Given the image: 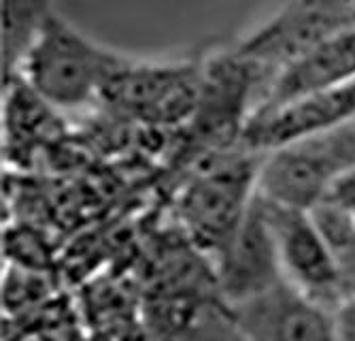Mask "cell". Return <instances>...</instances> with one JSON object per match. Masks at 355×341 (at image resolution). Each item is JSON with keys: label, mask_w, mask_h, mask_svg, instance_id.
Instances as JSON below:
<instances>
[{"label": "cell", "mask_w": 355, "mask_h": 341, "mask_svg": "<svg viewBox=\"0 0 355 341\" xmlns=\"http://www.w3.org/2000/svg\"><path fill=\"white\" fill-rule=\"evenodd\" d=\"M128 60L51 13L32 37L11 77L26 81L53 109H83L103 99L105 88Z\"/></svg>", "instance_id": "6da1fadb"}, {"label": "cell", "mask_w": 355, "mask_h": 341, "mask_svg": "<svg viewBox=\"0 0 355 341\" xmlns=\"http://www.w3.org/2000/svg\"><path fill=\"white\" fill-rule=\"evenodd\" d=\"M260 158L262 153L245 151L230 160H217L193 177L179 197V218L185 231L213 258L239 231L255 199Z\"/></svg>", "instance_id": "7a4b0ae2"}, {"label": "cell", "mask_w": 355, "mask_h": 341, "mask_svg": "<svg viewBox=\"0 0 355 341\" xmlns=\"http://www.w3.org/2000/svg\"><path fill=\"white\" fill-rule=\"evenodd\" d=\"M260 201L275 237L283 280L315 301L338 309L345 301L338 263L311 211L275 205L262 197Z\"/></svg>", "instance_id": "3957f363"}, {"label": "cell", "mask_w": 355, "mask_h": 341, "mask_svg": "<svg viewBox=\"0 0 355 341\" xmlns=\"http://www.w3.org/2000/svg\"><path fill=\"white\" fill-rule=\"evenodd\" d=\"M202 65H145L128 60L103 92L107 105L121 113L171 124L191 119L198 103Z\"/></svg>", "instance_id": "277c9868"}, {"label": "cell", "mask_w": 355, "mask_h": 341, "mask_svg": "<svg viewBox=\"0 0 355 341\" xmlns=\"http://www.w3.org/2000/svg\"><path fill=\"white\" fill-rule=\"evenodd\" d=\"M353 7L355 0H287L236 49L275 75L313 45L355 26Z\"/></svg>", "instance_id": "5b68a950"}, {"label": "cell", "mask_w": 355, "mask_h": 341, "mask_svg": "<svg viewBox=\"0 0 355 341\" xmlns=\"http://www.w3.org/2000/svg\"><path fill=\"white\" fill-rule=\"evenodd\" d=\"M228 312L243 341H336V309L285 280Z\"/></svg>", "instance_id": "8992f818"}, {"label": "cell", "mask_w": 355, "mask_h": 341, "mask_svg": "<svg viewBox=\"0 0 355 341\" xmlns=\"http://www.w3.org/2000/svg\"><path fill=\"white\" fill-rule=\"evenodd\" d=\"M215 282L228 307L283 282L275 237L257 194L239 231L215 256Z\"/></svg>", "instance_id": "52a82bcc"}, {"label": "cell", "mask_w": 355, "mask_h": 341, "mask_svg": "<svg viewBox=\"0 0 355 341\" xmlns=\"http://www.w3.org/2000/svg\"><path fill=\"white\" fill-rule=\"evenodd\" d=\"M351 117H355V81L275 109L255 111L243 131L241 147L251 153H266L317 137Z\"/></svg>", "instance_id": "ba28073f"}, {"label": "cell", "mask_w": 355, "mask_h": 341, "mask_svg": "<svg viewBox=\"0 0 355 341\" xmlns=\"http://www.w3.org/2000/svg\"><path fill=\"white\" fill-rule=\"evenodd\" d=\"M355 81V26L313 45L270 77L255 111H266ZM251 113V115H253Z\"/></svg>", "instance_id": "9c48e42d"}, {"label": "cell", "mask_w": 355, "mask_h": 341, "mask_svg": "<svg viewBox=\"0 0 355 341\" xmlns=\"http://www.w3.org/2000/svg\"><path fill=\"white\" fill-rule=\"evenodd\" d=\"M336 179L338 173L306 139L262 153L255 192L268 203L311 211L328 197Z\"/></svg>", "instance_id": "30bf717a"}, {"label": "cell", "mask_w": 355, "mask_h": 341, "mask_svg": "<svg viewBox=\"0 0 355 341\" xmlns=\"http://www.w3.org/2000/svg\"><path fill=\"white\" fill-rule=\"evenodd\" d=\"M53 0H3V73L9 79L37 35L41 24L53 13Z\"/></svg>", "instance_id": "8fae6325"}, {"label": "cell", "mask_w": 355, "mask_h": 341, "mask_svg": "<svg viewBox=\"0 0 355 341\" xmlns=\"http://www.w3.org/2000/svg\"><path fill=\"white\" fill-rule=\"evenodd\" d=\"M309 141H313L315 147L324 153L338 177L355 171V117L317 137H311Z\"/></svg>", "instance_id": "7c38bea8"}, {"label": "cell", "mask_w": 355, "mask_h": 341, "mask_svg": "<svg viewBox=\"0 0 355 341\" xmlns=\"http://www.w3.org/2000/svg\"><path fill=\"white\" fill-rule=\"evenodd\" d=\"M336 341H355V297L336 309Z\"/></svg>", "instance_id": "4fadbf2b"}]
</instances>
